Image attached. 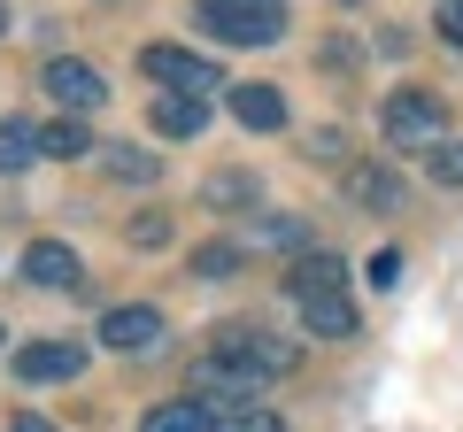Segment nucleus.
Returning a JSON list of instances; mask_svg holds the SVG:
<instances>
[{"instance_id": "nucleus-1", "label": "nucleus", "mask_w": 463, "mask_h": 432, "mask_svg": "<svg viewBox=\"0 0 463 432\" xmlns=\"http://www.w3.org/2000/svg\"><path fill=\"white\" fill-rule=\"evenodd\" d=\"M209 39L224 47H279L286 39V0H194Z\"/></svg>"}, {"instance_id": "nucleus-2", "label": "nucleus", "mask_w": 463, "mask_h": 432, "mask_svg": "<svg viewBox=\"0 0 463 432\" xmlns=\"http://www.w3.org/2000/svg\"><path fill=\"white\" fill-rule=\"evenodd\" d=\"M386 139H394L402 155H432L448 139V108L440 93H425V85H402V93H386Z\"/></svg>"}, {"instance_id": "nucleus-3", "label": "nucleus", "mask_w": 463, "mask_h": 432, "mask_svg": "<svg viewBox=\"0 0 463 432\" xmlns=\"http://www.w3.org/2000/svg\"><path fill=\"white\" fill-rule=\"evenodd\" d=\"M255 386H263V371L240 363V355H224V348H209L194 371H185V394L209 401V409H216V401H224V409H240V401H255Z\"/></svg>"}, {"instance_id": "nucleus-4", "label": "nucleus", "mask_w": 463, "mask_h": 432, "mask_svg": "<svg viewBox=\"0 0 463 432\" xmlns=\"http://www.w3.org/2000/svg\"><path fill=\"white\" fill-rule=\"evenodd\" d=\"M100 348H109V355H163L170 348L163 309H147V301H116V309H100Z\"/></svg>"}, {"instance_id": "nucleus-5", "label": "nucleus", "mask_w": 463, "mask_h": 432, "mask_svg": "<svg viewBox=\"0 0 463 432\" xmlns=\"http://www.w3.org/2000/svg\"><path fill=\"white\" fill-rule=\"evenodd\" d=\"M39 85H47V100L62 117H93L100 100H109V78H100L93 62H78V54H54V62L39 70Z\"/></svg>"}, {"instance_id": "nucleus-6", "label": "nucleus", "mask_w": 463, "mask_h": 432, "mask_svg": "<svg viewBox=\"0 0 463 432\" xmlns=\"http://www.w3.org/2000/svg\"><path fill=\"white\" fill-rule=\"evenodd\" d=\"M139 70H147L155 85H170V93H209V85H216V62H209V54L170 47V39H155V47L139 54Z\"/></svg>"}, {"instance_id": "nucleus-7", "label": "nucleus", "mask_w": 463, "mask_h": 432, "mask_svg": "<svg viewBox=\"0 0 463 432\" xmlns=\"http://www.w3.org/2000/svg\"><path fill=\"white\" fill-rule=\"evenodd\" d=\"M78 371H85L78 340H24V348H16V379L24 386H70Z\"/></svg>"}, {"instance_id": "nucleus-8", "label": "nucleus", "mask_w": 463, "mask_h": 432, "mask_svg": "<svg viewBox=\"0 0 463 432\" xmlns=\"http://www.w3.org/2000/svg\"><path fill=\"white\" fill-rule=\"evenodd\" d=\"M24 286H39V294H78V286H85L78 248H62V239H32V248H24Z\"/></svg>"}, {"instance_id": "nucleus-9", "label": "nucleus", "mask_w": 463, "mask_h": 432, "mask_svg": "<svg viewBox=\"0 0 463 432\" xmlns=\"http://www.w3.org/2000/svg\"><path fill=\"white\" fill-rule=\"evenodd\" d=\"M286 294L294 301H317V294H347V263L332 248H301L294 270H286Z\"/></svg>"}, {"instance_id": "nucleus-10", "label": "nucleus", "mask_w": 463, "mask_h": 432, "mask_svg": "<svg viewBox=\"0 0 463 432\" xmlns=\"http://www.w3.org/2000/svg\"><path fill=\"white\" fill-rule=\"evenodd\" d=\"M232 124L240 132H286V93L279 85H232Z\"/></svg>"}, {"instance_id": "nucleus-11", "label": "nucleus", "mask_w": 463, "mask_h": 432, "mask_svg": "<svg viewBox=\"0 0 463 432\" xmlns=\"http://www.w3.org/2000/svg\"><path fill=\"white\" fill-rule=\"evenodd\" d=\"M347 201H355V209L394 216V209H402V178H394L386 163H347Z\"/></svg>"}, {"instance_id": "nucleus-12", "label": "nucleus", "mask_w": 463, "mask_h": 432, "mask_svg": "<svg viewBox=\"0 0 463 432\" xmlns=\"http://www.w3.org/2000/svg\"><path fill=\"white\" fill-rule=\"evenodd\" d=\"M201 201H209L216 216H248V209H263V178H255V170H216V178L201 185Z\"/></svg>"}, {"instance_id": "nucleus-13", "label": "nucleus", "mask_w": 463, "mask_h": 432, "mask_svg": "<svg viewBox=\"0 0 463 432\" xmlns=\"http://www.w3.org/2000/svg\"><path fill=\"white\" fill-rule=\"evenodd\" d=\"M139 432H216V409L194 401V394H170V401H155V409L139 417Z\"/></svg>"}, {"instance_id": "nucleus-14", "label": "nucleus", "mask_w": 463, "mask_h": 432, "mask_svg": "<svg viewBox=\"0 0 463 432\" xmlns=\"http://www.w3.org/2000/svg\"><path fill=\"white\" fill-rule=\"evenodd\" d=\"M155 132H163V139H201V132H209V100L163 93V100H155Z\"/></svg>"}, {"instance_id": "nucleus-15", "label": "nucleus", "mask_w": 463, "mask_h": 432, "mask_svg": "<svg viewBox=\"0 0 463 432\" xmlns=\"http://www.w3.org/2000/svg\"><path fill=\"white\" fill-rule=\"evenodd\" d=\"M301 324H309V340H355V301L317 294V301H301Z\"/></svg>"}, {"instance_id": "nucleus-16", "label": "nucleus", "mask_w": 463, "mask_h": 432, "mask_svg": "<svg viewBox=\"0 0 463 432\" xmlns=\"http://www.w3.org/2000/svg\"><path fill=\"white\" fill-rule=\"evenodd\" d=\"M39 163V124L32 117H8L0 124V178H16V170Z\"/></svg>"}, {"instance_id": "nucleus-17", "label": "nucleus", "mask_w": 463, "mask_h": 432, "mask_svg": "<svg viewBox=\"0 0 463 432\" xmlns=\"http://www.w3.org/2000/svg\"><path fill=\"white\" fill-rule=\"evenodd\" d=\"M39 155H47V163L93 155V132H85V117H54V124H39Z\"/></svg>"}, {"instance_id": "nucleus-18", "label": "nucleus", "mask_w": 463, "mask_h": 432, "mask_svg": "<svg viewBox=\"0 0 463 432\" xmlns=\"http://www.w3.org/2000/svg\"><path fill=\"white\" fill-rule=\"evenodd\" d=\"M93 155H100V170L124 178V185H155V170H163L147 147H124V139H109V147H93Z\"/></svg>"}, {"instance_id": "nucleus-19", "label": "nucleus", "mask_w": 463, "mask_h": 432, "mask_svg": "<svg viewBox=\"0 0 463 432\" xmlns=\"http://www.w3.org/2000/svg\"><path fill=\"white\" fill-rule=\"evenodd\" d=\"M240 248H309V224H301V216H263Z\"/></svg>"}, {"instance_id": "nucleus-20", "label": "nucleus", "mask_w": 463, "mask_h": 432, "mask_svg": "<svg viewBox=\"0 0 463 432\" xmlns=\"http://www.w3.org/2000/svg\"><path fill=\"white\" fill-rule=\"evenodd\" d=\"M240 263H248V248H232V239H216V248H194V263H185V270H194V278H232Z\"/></svg>"}, {"instance_id": "nucleus-21", "label": "nucleus", "mask_w": 463, "mask_h": 432, "mask_svg": "<svg viewBox=\"0 0 463 432\" xmlns=\"http://www.w3.org/2000/svg\"><path fill=\"white\" fill-rule=\"evenodd\" d=\"M216 432H279V417L255 409V401H240V409H216Z\"/></svg>"}, {"instance_id": "nucleus-22", "label": "nucleus", "mask_w": 463, "mask_h": 432, "mask_svg": "<svg viewBox=\"0 0 463 432\" xmlns=\"http://www.w3.org/2000/svg\"><path fill=\"white\" fill-rule=\"evenodd\" d=\"M425 170H432V185H463V139H440Z\"/></svg>"}, {"instance_id": "nucleus-23", "label": "nucleus", "mask_w": 463, "mask_h": 432, "mask_svg": "<svg viewBox=\"0 0 463 432\" xmlns=\"http://www.w3.org/2000/svg\"><path fill=\"white\" fill-rule=\"evenodd\" d=\"M132 248H170V216L163 209H139L132 216Z\"/></svg>"}, {"instance_id": "nucleus-24", "label": "nucleus", "mask_w": 463, "mask_h": 432, "mask_svg": "<svg viewBox=\"0 0 463 432\" xmlns=\"http://www.w3.org/2000/svg\"><path fill=\"white\" fill-rule=\"evenodd\" d=\"M301 155H309V163H347V132H332V124H325V132L301 139Z\"/></svg>"}, {"instance_id": "nucleus-25", "label": "nucleus", "mask_w": 463, "mask_h": 432, "mask_svg": "<svg viewBox=\"0 0 463 432\" xmlns=\"http://www.w3.org/2000/svg\"><path fill=\"white\" fill-rule=\"evenodd\" d=\"M394 278H402V255L379 248V255H371V286H394Z\"/></svg>"}, {"instance_id": "nucleus-26", "label": "nucleus", "mask_w": 463, "mask_h": 432, "mask_svg": "<svg viewBox=\"0 0 463 432\" xmlns=\"http://www.w3.org/2000/svg\"><path fill=\"white\" fill-rule=\"evenodd\" d=\"M440 39H448V47H463V0H440Z\"/></svg>"}, {"instance_id": "nucleus-27", "label": "nucleus", "mask_w": 463, "mask_h": 432, "mask_svg": "<svg viewBox=\"0 0 463 432\" xmlns=\"http://www.w3.org/2000/svg\"><path fill=\"white\" fill-rule=\"evenodd\" d=\"M8 432H62V425H54V417H39V409H16V417H8Z\"/></svg>"}, {"instance_id": "nucleus-28", "label": "nucleus", "mask_w": 463, "mask_h": 432, "mask_svg": "<svg viewBox=\"0 0 463 432\" xmlns=\"http://www.w3.org/2000/svg\"><path fill=\"white\" fill-rule=\"evenodd\" d=\"M0 39H8V8H0Z\"/></svg>"}, {"instance_id": "nucleus-29", "label": "nucleus", "mask_w": 463, "mask_h": 432, "mask_svg": "<svg viewBox=\"0 0 463 432\" xmlns=\"http://www.w3.org/2000/svg\"><path fill=\"white\" fill-rule=\"evenodd\" d=\"M340 8H355V0H340Z\"/></svg>"}, {"instance_id": "nucleus-30", "label": "nucleus", "mask_w": 463, "mask_h": 432, "mask_svg": "<svg viewBox=\"0 0 463 432\" xmlns=\"http://www.w3.org/2000/svg\"><path fill=\"white\" fill-rule=\"evenodd\" d=\"M0 348H8V333H0Z\"/></svg>"}]
</instances>
